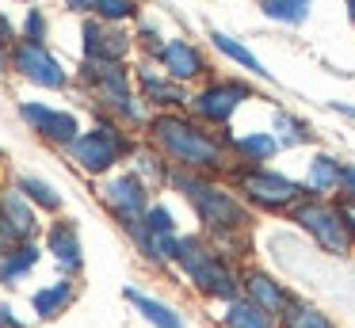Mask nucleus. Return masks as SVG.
<instances>
[{
  "mask_svg": "<svg viewBox=\"0 0 355 328\" xmlns=\"http://www.w3.org/2000/svg\"><path fill=\"white\" fill-rule=\"evenodd\" d=\"M153 141L161 145V153L168 160H176L184 172H199V175H210V172H225V149L222 141L199 130L195 122L180 119V114H157L153 119Z\"/></svg>",
  "mask_w": 355,
  "mask_h": 328,
  "instance_id": "f257e3e1",
  "label": "nucleus"
},
{
  "mask_svg": "<svg viewBox=\"0 0 355 328\" xmlns=\"http://www.w3.org/2000/svg\"><path fill=\"white\" fill-rule=\"evenodd\" d=\"M172 183H176L180 195L195 206L199 221L218 236V241H230V236H237V233L248 229V210L233 191L210 183L207 175H199V172H176Z\"/></svg>",
  "mask_w": 355,
  "mask_h": 328,
  "instance_id": "f03ea898",
  "label": "nucleus"
},
{
  "mask_svg": "<svg viewBox=\"0 0 355 328\" xmlns=\"http://www.w3.org/2000/svg\"><path fill=\"white\" fill-rule=\"evenodd\" d=\"M176 264L184 267V275L195 282V290H202L207 297L237 302V290H241L237 275L230 271V264L222 259V252H214L210 244H202L199 236H180Z\"/></svg>",
  "mask_w": 355,
  "mask_h": 328,
  "instance_id": "7ed1b4c3",
  "label": "nucleus"
},
{
  "mask_svg": "<svg viewBox=\"0 0 355 328\" xmlns=\"http://www.w3.org/2000/svg\"><path fill=\"white\" fill-rule=\"evenodd\" d=\"M233 180H237V191H245L248 202L263 206V210H298L302 198L309 195L302 183L286 180L271 168H237Z\"/></svg>",
  "mask_w": 355,
  "mask_h": 328,
  "instance_id": "20e7f679",
  "label": "nucleus"
},
{
  "mask_svg": "<svg viewBox=\"0 0 355 328\" xmlns=\"http://www.w3.org/2000/svg\"><path fill=\"white\" fill-rule=\"evenodd\" d=\"M294 221H298V225L317 241V248L329 252V256H347V252H352V233H347V225H344L340 206L309 198V202H302L298 210H294Z\"/></svg>",
  "mask_w": 355,
  "mask_h": 328,
  "instance_id": "39448f33",
  "label": "nucleus"
},
{
  "mask_svg": "<svg viewBox=\"0 0 355 328\" xmlns=\"http://www.w3.org/2000/svg\"><path fill=\"white\" fill-rule=\"evenodd\" d=\"M73 149V160H77L85 172L100 175L107 172V168L119 164V157L126 153V137L119 126H111V122H100L96 130H88V134H80L77 141L69 145Z\"/></svg>",
  "mask_w": 355,
  "mask_h": 328,
  "instance_id": "423d86ee",
  "label": "nucleus"
},
{
  "mask_svg": "<svg viewBox=\"0 0 355 328\" xmlns=\"http://www.w3.org/2000/svg\"><path fill=\"white\" fill-rule=\"evenodd\" d=\"M85 76L92 80L96 96H100L103 103L111 107V111L138 119V103H134L130 88H126V73H123V65H119V61H100V58H88Z\"/></svg>",
  "mask_w": 355,
  "mask_h": 328,
  "instance_id": "0eeeda50",
  "label": "nucleus"
},
{
  "mask_svg": "<svg viewBox=\"0 0 355 328\" xmlns=\"http://www.w3.org/2000/svg\"><path fill=\"white\" fill-rule=\"evenodd\" d=\"M245 99H252L248 84H241V80H214V84H207V88L191 99V107H195V114H199L202 122L225 126V122L233 119V111H237Z\"/></svg>",
  "mask_w": 355,
  "mask_h": 328,
  "instance_id": "6e6552de",
  "label": "nucleus"
},
{
  "mask_svg": "<svg viewBox=\"0 0 355 328\" xmlns=\"http://www.w3.org/2000/svg\"><path fill=\"white\" fill-rule=\"evenodd\" d=\"M103 202L111 206V214H115L123 225H134V221H141L149 214V187L134 172L115 175V180L103 187Z\"/></svg>",
  "mask_w": 355,
  "mask_h": 328,
  "instance_id": "1a4fd4ad",
  "label": "nucleus"
},
{
  "mask_svg": "<svg viewBox=\"0 0 355 328\" xmlns=\"http://www.w3.org/2000/svg\"><path fill=\"white\" fill-rule=\"evenodd\" d=\"M12 65L27 76L31 84H42V88H65V69L50 58V50L42 42H19L16 53H12Z\"/></svg>",
  "mask_w": 355,
  "mask_h": 328,
  "instance_id": "9d476101",
  "label": "nucleus"
},
{
  "mask_svg": "<svg viewBox=\"0 0 355 328\" xmlns=\"http://www.w3.org/2000/svg\"><path fill=\"white\" fill-rule=\"evenodd\" d=\"M241 286H245V297H248V302H252L256 309H263L271 320H283L286 309L294 305V297L286 294L283 282H275L271 275H263V271H248L245 279H241Z\"/></svg>",
  "mask_w": 355,
  "mask_h": 328,
  "instance_id": "9b49d317",
  "label": "nucleus"
},
{
  "mask_svg": "<svg viewBox=\"0 0 355 328\" xmlns=\"http://www.w3.org/2000/svg\"><path fill=\"white\" fill-rule=\"evenodd\" d=\"M19 114H24L27 122H31L35 134H42L46 141H58V145H73L77 141V119L65 111H50V107L42 103H24L19 107Z\"/></svg>",
  "mask_w": 355,
  "mask_h": 328,
  "instance_id": "f8f14e48",
  "label": "nucleus"
},
{
  "mask_svg": "<svg viewBox=\"0 0 355 328\" xmlns=\"http://www.w3.org/2000/svg\"><path fill=\"white\" fill-rule=\"evenodd\" d=\"M0 225L8 229L16 244H24V241H31V236H35L39 221H35L31 202H27L19 191H0Z\"/></svg>",
  "mask_w": 355,
  "mask_h": 328,
  "instance_id": "ddd939ff",
  "label": "nucleus"
},
{
  "mask_svg": "<svg viewBox=\"0 0 355 328\" xmlns=\"http://www.w3.org/2000/svg\"><path fill=\"white\" fill-rule=\"evenodd\" d=\"M50 252H54V259L62 264V271H69V275L80 271L85 256H80V236H77V225H73V221H54V225H50Z\"/></svg>",
  "mask_w": 355,
  "mask_h": 328,
  "instance_id": "4468645a",
  "label": "nucleus"
},
{
  "mask_svg": "<svg viewBox=\"0 0 355 328\" xmlns=\"http://www.w3.org/2000/svg\"><path fill=\"white\" fill-rule=\"evenodd\" d=\"M161 61H164V69H168L172 80H195V76L207 69V65H202V58H199V50H195L191 42H184V38H176V42L164 46Z\"/></svg>",
  "mask_w": 355,
  "mask_h": 328,
  "instance_id": "2eb2a0df",
  "label": "nucleus"
},
{
  "mask_svg": "<svg viewBox=\"0 0 355 328\" xmlns=\"http://www.w3.org/2000/svg\"><path fill=\"white\" fill-rule=\"evenodd\" d=\"M126 46H130V38L119 35V31H111V27H100V23H88V27H85V50H88V58L119 61L126 53Z\"/></svg>",
  "mask_w": 355,
  "mask_h": 328,
  "instance_id": "dca6fc26",
  "label": "nucleus"
},
{
  "mask_svg": "<svg viewBox=\"0 0 355 328\" xmlns=\"http://www.w3.org/2000/svg\"><path fill=\"white\" fill-rule=\"evenodd\" d=\"M340 180H344V164H340L336 157H329V153H321V157L309 160V195H329V191L340 187Z\"/></svg>",
  "mask_w": 355,
  "mask_h": 328,
  "instance_id": "f3484780",
  "label": "nucleus"
},
{
  "mask_svg": "<svg viewBox=\"0 0 355 328\" xmlns=\"http://www.w3.org/2000/svg\"><path fill=\"white\" fill-rule=\"evenodd\" d=\"M39 264V248H35V241H24V244H16V248L8 252V256L0 259V282H19L31 267Z\"/></svg>",
  "mask_w": 355,
  "mask_h": 328,
  "instance_id": "a211bd4d",
  "label": "nucleus"
},
{
  "mask_svg": "<svg viewBox=\"0 0 355 328\" xmlns=\"http://www.w3.org/2000/svg\"><path fill=\"white\" fill-rule=\"evenodd\" d=\"M126 302H134V305H138V309H141V317H146L153 328H184L180 313H172L164 302H157V297L141 294V290H126Z\"/></svg>",
  "mask_w": 355,
  "mask_h": 328,
  "instance_id": "6ab92c4d",
  "label": "nucleus"
},
{
  "mask_svg": "<svg viewBox=\"0 0 355 328\" xmlns=\"http://www.w3.org/2000/svg\"><path fill=\"white\" fill-rule=\"evenodd\" d=\"M69 302H73V282H69V279L54 282V286H46V290H35V297H31L35 313H39L42 320H54Z\"/></svg>",
  "mask_w": 355,
  "mask_h": 328,
  "instance_id": "aec40b11",
  "label": "nucleus"
},
{
  "mask_svg": "<svg viewBox=\"0 0 355 328\" xmlns=\"http://www.w3.org/2000/svg\"><path fill=\"white\" fill-rule=\"evenodd\" d=\"M225 328H275V320L268 317L263 309H256L248 297H237V302L225 305Z\"/></svg>",
  "mask_w": 355,
  "mask_h": 328,
  "instance_id": "412c9836",
  "label": "nucleus"
},
{
  "mask_svg": "<svg viewBox=\"0 0 355 328\" xmlns=\"http://www.w3.org/2000/svg\"><path fill=\"white\" fill-rule=\"evenodd\" d=\"M210 38H214V46H218V50L225 53V58H233V61H237V65H245V69H248V73H252V76H263V80H268V76H271L268 69L260 65V58H256V53L248 50V46H241L237 38H230V35H225V31H214V35H210Z\"/></svg>",
  "mask_w": 355,
  "mask_h": 328,
  "instance_id": "4be33fe9",
  "label": "nucleus"
},
{
  "mask_svg": "<svg viewBox=\"0 0 355 328\" xmlns=\"http://www.w3.org/2000/svg\"><path fill=\"white\" fill-rule=\"evenodd\" d=\"M16 191L27 198V202L42 206V210H62V195L50 187L46 180H35V175H19L16 180Z\"/></svg>",
  "mask_w": 355,
  "mask_h": 328,
  "instance_id": "5701e85b",
  "label": "nucleus"
},
{
  "mask_svg": "<svg viewBox=\"0 0 355 328\" xmlns=\"http://www.w3.org/2000/svg\"><path fill=\"white\" fill-rule=\"evenodd\" d=\"M233 149L245 160L260 164V160H271L279 153V141H275V134H245V137H233Z\"/></svg>",
  "mask_w": 355,
  "mask_h": 328,
  "instance_id": "b1692460",
  "label": "nucleus"
},
{
  "mask_svg": "<svg viewBox=\"0 0 355 328\" xmlns=\"http://www.w3.org/2000/svg\"><path fill=\"white\" fill-rule=\"evenodd\" d=\"M275 141L283 145V149H291V145L313 141V134H309V126L302 119H294V114H286V111H275Z\"/></svg>",
  "mask_w": 355,
  "mask_h": 328,
  "instance_id": "393cba45",
  "label": "nucleus"
},
{
  "mask_svg": "<svg viewBox=\"0 0 355 328\" xmlns=\"http://www.w3.org/2000/svg\"><path fill=\"white\" fill-rule=\"evenodd\" d=\"M141 88H146V96L153 99V103H164V107H180L184 103V92L176 88V84H168V80H161V76H153L146 69V73H141Z\"/></svg>",
  "mask_w": 355,
  "mask_h": 328,
  "instance_id": "a878e982",
  "label": "nucleus"
},
{
  "mask_svg": "<svg viewBox=\"0 0 355 328\" xmlns=\"http://www.w3.org/2000/svg\"><path fill=\"white\" fill-rule=\"evenodd\" d=\"M263 15L279 23H302L309 15V0H260Z\"/></svg>",
  "mask_w": 355,
  "mask_h": 328,
  "instance_id": "bb28decb",
  "label": "nucleus"
},
{
  "mask_svg": "<svg viewBox=\"0 0 355 328\" xmlns=\"http://www.w3.org/2000/svg\"><path fill=\"white\" fill-rule=\"evenodd\" d=\"M283 325L286 328H336L321 309H313V305H306V302H294L291 309H286Z\"/></svg>",
  "mask_w": 355,
  "mask_h": 328,
  "instance_id": "cd10ccee",
  "label": "nucleus"
},
{
  "mask_svg": "<svg viewBox=\"0 0 355 328\" xmlns=\"http://www.w3.org/2000/svg\"><path fill=\"white\" fill-rule=\"evenodd\" d=\"M134 175H138V180L146 183L149 191H153L157 183H164V180H168V172H164L161 157H157V153H149V149L134 153Z\"/></svg>",
  "mask_w": 355,
  "mask_h": 328,
  "instance_id": "c85d7f7f",
  "label": "nucleus"
},
{
  "mask_svg": "<svg viewBox=\"0 0 355 328\" xmlns=\"http://www.w3.org/2000/svg\"><path fill=\"white\" fill-rule=\"evenodd\" d=\"M146 229H149V233H176L168 206H149V214H146Z\"/></svg>",
  "mask_w": 355,
  "mask_h": 328,
  "instance_id": "c756f323",
  "label": "nucleus"
},
{
  "mask_svg": "<svg viewBox=\"0 0 355 328\" xmlns=\"http://www.w3.org/2000/svg\"><path fill=\"white\" fill-rule=\"evenodd\" d=\"M96 12L103 15V19H126V15L134 12L130 0H96Z\"/></svg>",
  "mask_w": 355,
  "mask_h": 328,
  "instance_id": "7c9ffc66",
  "label": "nucleus"
},
{
  "mask_svg": "<svg viewBox=\"0 0 355 328\" xmlns=\"http://www.w3.org/2000/svg\"><path fill=\"white\" fill-rule=\"evenodd\" d=\"M42 27H46V23H42V15L31 8V12H27V38H31V42H39V38H42Z\"/></svg>",
  "mask_w": 355,
  "mask_h": 328,
  "instance_id": "2f4dec72",
  "label": "nucleus"
},
{
  "mask_svg": "<svg viewBox=\"0 0 355 328\" xmlns=\"http://www.w3.org/2000/svg\"><path fill=\"white\" fill-rule=\"evenodd\" d=\"M340 214H344V225H347V233H352V241H355V202L352 198L340 202Z\"/></svg>",
  "mask_w": 355,
  "mask_h": 328,
  "instance_id": "473e14b6",
  "label": "nucleus"
},
{
  "mask_svg": "<svg viewBox=\"0 0 355 328\" xmlns=\"http://www.w3.org/2000/svg\"><path fill=\"white\" fill-rule=\"evenodd\" d=\"M340 191H344V198H352V202H355V168H344V180H340Z\"/></svg>",
  "mask_w": 355,
  "mask_h": 328,
  "instance_id": "72a5a7b5",
  "label": "nucleus"
},
{
  "mask_svg": "<svg viewBox=\"0 0 355 328\" xmlns=\"http://www.w3.org/2000/svg\"><path fill=\"white\" fill-rule=\"evenodd\" d=\"M0 328H27V325H24V320H16V317H12V309H8V305H0Z\"/></svg>",
  "mask_w": 355,
  "mask_h": 328,
  "instance_id": "f704fd0d",
  "label": "nucleus"
},
{
  "mask_svg": "<svg viewBox=\"0 0 355 328\" xmlns=\"http://www.w3.org/2000/svg\"><path fill=\"white\" fill-rule=\"evenodd\" d=\"M8 244H16V241H12V233H8V229H4V225H0V259H4V256H8Z\"/></svg>",
  "mask_w": 355,
  "mask_h": 328,
  "instance_id": "c9c22d12",
  "label": "nucleus"
},
{
  "mask_svg": "<svg viewBox=\"0 0 355 328\" xmlns=\"http://www.w3.org/2000/svg\"><path fill=\"white\" fill-rule=\"evenodd\" d=\"M69 8H77V12H85V8H96V0H65Z\"/></svg>",
  "mask_w": 355,
  "mask_h": 328,
  "instance_id": "e433bc0d",
  "label": "nucleus"
},
{
  "mask_svg": "<svg viewBox=\"0 0 355 328\" xmlns=\"http://www.w3.org/2000/svg\"><path fill=\"white\" fill-rule=\"evenodd\" d=\"M8 35V19H4V15H0V38Z\"/></svg>",
  "mask_w": 355,
  "mask_h": 328,
  "instance_id": "4c0bfd02",
  "label": "nucleus"
},
{
  "mask_svg": "<svg viewBox=\"0 0 355 328\" xmlns=\"http://www.w3.org/2000/svg\"><path fill=\"white\" fill-rule=\"evenodd\" d=\"M347 12H352V19H355V0H347Z\"/></svg>",
  "mask_w": 355,
  "mask_h": 328,
  "instance_id": "58836bf2",
  "label": "nucleus"
},
{
  "mask_svg": "<svg viewBox=\"0 0 355 328\" xmlns=\"http://www.w3.org/2000/svg\"><path fill=\"white\" fill-rule=\"evenodd\" d=\"M0 69H4V53H0Z\"/></svg>",
  "mask_w": 355,
  "mask_h": 328,
  "instance_id": "ea45409f",
  "label": "nucleus"
}]
</instances>
